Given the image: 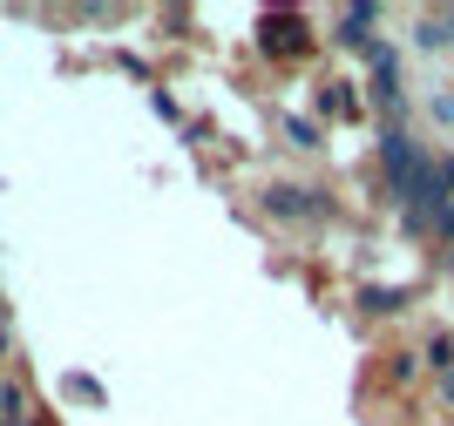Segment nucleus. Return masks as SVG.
I'll list each match as a JSON object with an SVG mask.
<instances>
[{
    "label": "nucleus",
    "mask_w": 454,
    "mask_h": 426,
    "mask_svg": "<svg viewBox=\"0 0 454 426\" xmlns=\"http://www.w3.org/2000/svg\"><path fill=\"white\" fill-rule=\"evenodd\" d=\"M258 55H271V61H299V55H312V27H305V14H258Z\"/></svg>",
    "instance_id": "nucleus-1"
},
{
    "label": "nucleus",
    "mask_w": 454,
    "mask_h": 426,
    "mask_svg": "<svg viewBox=\"0 0 454 426\" xmlns=\"http://www.w3.org/2000/svg\"><path fill=\"white\" fill-rule=\"evenodd\" d=\"M420 163H427V156L414 149V136L400 129V122H387V136H380V169H387V190H394V197H407V190H414Z\"/></svg>",
    "instance_id": "nucleus-2"
},
{
    "label": "nucleus",
    "mask_w": 454,
    "mask_h": 426,
    "mask_svg": "<svg viewBox=\"0 0 454 426\" xmlns=\"http://www.w3.org/2000/svg\"><path fill=\"white\" fill-rule=\"evenodd\" d=\"M265 210L271 217H325V190H299V183H271L265 190Z\"/></svg>",
    "instance_id": "nucleus-3"
},
{
    "label": "nucleus",
    "mask_w": 454,
    "mask_h": 426,
    "mask_svg": "<svg viewBox=\"0 0 454 426\" xmlns=\"http://www.w3.org/2000/svg\"><path fill=\"white\" fill-rule=\"evenodd\" d=\"M366 61H373V102L400 122V61H394V48H387V41H373V48H366Z\"/></svg>",
    "instance_id": "nucleus-4"
},
{
    "label": "nucleus",
    "mask_w": 454,
    "mask_h": 426,
    "mask_svg": "<svg viewBox=\"0 0 454 426\" xmlns=\"http://www.w3.org/2000/svg\"><path fill=\"white\" fill-rule=\"evenodd\" d=\"M319 115H333V122H353V115H360V95H353V81H325V89H319Z\"/></svg>",
    "instance_id": "nucleus-5"
},
{
    "label": "nucleus",
    "mask_w": 454,
    "mask_h": 426,
    "mask_svg": "<svg viewBox=\"0 0 454 426\" xmlns=\"http://www.w3.org/2000/svg\"><path fill=\"white\" fill-rule=\"evenodd\" d=\"M373 20H380V7H346L340 14V41L346 48H373Z\"/></svg>",
    "instance_id": "nucleus-6"
},
{
    "label": "nucleus",
    "mask_w": 454,
    "mask_h": 426,
    "mask_svg": "<svg viewBox=\"0 0 454 426\" xmlns=\"http://www.w3.org/2000/svg\"><path fill=\"white\" fill-rule=\"evenodd\" d=\"M400 305H407V291H400V284H366V291H360V312H366V318H394Z\"/></svg>",
    "instance_id": "nucleus-7"
},
{
    "label": "nucleus",
    "mask_w": 454,
    "mask_h": 426,
    "mask_svg": "<svg viewBox=\"0 0 454 426\" xmlns=\"http://www.w3.org/2000/svg\"><path fill=\"white\" fill-rule=\"evenodd\" d=\"M285 143H292V149H325V136H319L312 115H285Z\"/></svg>",
    "instance_id": "nucleus-8"
},
{
    "label": "nucleus",
    "mask_w": 454,
    "mask_h": 426,
    "mask_svg": "<svg viewBox=\"0 0 454 426\" xmlns=\"http://www.w3.org/2000/svg\"><path fill=\"white\" fill-rule=\"evenodd\" d=\"M420 366L454 372V332H434V338H427V345H420Z\"/></svg>",
    "instance_id": "nucleus-9"
},
{
    "label": "nucleus",
    "mask_w": 454,
    "mask_h": 426,
    "mask_svg": "<svg viewBox=\"0 0 454 426\" xmlns=\"http://www.w3.org/2000/svg\"><path fill=\"white\" fill-rule=\"evenodd\" d=\"M420 379V352H387V386H414Z\"/></svg>",
    "instance_id": "nucleus-10"
},
{
    "label": "nucleus",
    "mask_w": 454,
    "mask_h": 426,
    "mask_svg": "<svg viewBox=\"0 0 454 426\" xmlns=\"http://www.w3.org/2000/svg\"><path fill=\"white\" fill-rule=\"evenodd\" d=\"M448 27H454L448 14H427V20H420V27H414V41H420V48H448V41H454Z\"/></svg>",
    "instance_id": "nucleus-11"
},
{
    "label": "nucleus",
    "mask_w": 454,
    "mask_h": 426,
    "mask_svg": "<svg viewBox=\"0 0 454 426\" xmlns=\"http://www.w3.org/2000/svg\"><path fill=\"white\" fill-rule=\"evenodd\" d=\"M68 392H75V399H102V386H95L89 372H75V379H68Z\"/></svg>",
    "instance_id": "nucleus-12"
},
{
    "label": "nucleus",
    "mask_w": 454,
    "mask_h": 426,
    "mask_svg": "<svg viewBox=\"0 0 454 426\" xmlns=\"http://www.w3.org/2000/svg\"><path fill=\"white\" fill-rule=\"evenodd\" d=\"M434 115H441V122H454V95H441V102H434Z\"/></svg>",
    "instance_id": "nucleus-13"
},
{
    "label": "nucleus",
    "mask_w": 454,
    "mask_h": 426,
    "mask_svg": "<svg viewBox=\"0 0 454 426\" xmlns=\"http://www.w3.org/2000/svg\"><path fill=\"white\" fill-rule=\"evenodd\" d=\"M441 399H448V407H454V372H441Z\"/></svg>",
    "instance_id": "nucleus-14"
},
{
    "label": "nucleus",
    "mask_w": 454,
    "mask_h": 426,
    "mask_svg": "<svg viewBox=\"0 0 454 426\" xmlns=\"http://www.w3.org/2000/svg\"><path fill=\"white\" fill-rule=\"evenodd\" d=\"M448 278H454V237H448Z\"/></svg>",
    "instance_id": "nucleus-15"
}]
</instances>
